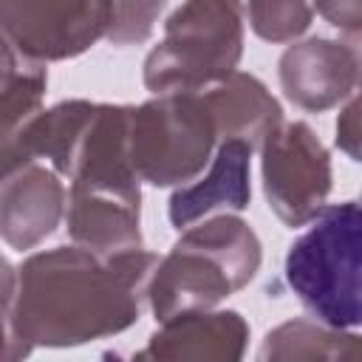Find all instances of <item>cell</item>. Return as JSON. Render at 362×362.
<instances>
[{
    "label": "cell",
    "mask_w": 362,
    "mask_h": 362,
    "mask_svg": "<svg viewBox=\"0 0 362 362\" xmlns=\"http://www.w3.org/2000/svg\"><path fill=\"white\" fill-rule=\"evenodd\" d=\"M337 144L351 161L359 158V99L356 93L348 96V105L342 107L337 119Z\"/></svg>",
    "instance_id": "cell-19"
},
{
    "label": "cell",
    "mask_w": 362,
    "mask_h": 362,
    "mask_svg": "<svg viewBox=\"0 0 362 362\" xmlns=\"http://www.w3.org/2000/svg\"><path fill=\"white\" fill-rule=\"evenodd\" d=\"M25 62H20V57H17V51L6 42V37L0 34V88L3 85H8L14 76H17V71L23 68Z\"/></svg>",
    "instance_id": "cell-20"
},
{
    "label": "cell",
    "mask_w": 362,
    "mask_h": 362,
    "mask_svg": "<svg viewBox=\"0 0 362 362\" xmlns=\"http://www.w3.org/2000/svg\"><path fill=\"white\" fill-rule=\"evenodd\" d=\"M359 337L345 334V328L325 325L320 320H291L274 328L260 359H359Z\"/></svg>",
    "instance_id": "cell-15"
},
{
    "label": "cell",
    "mask_w": 362,
    "mask_h": 362,
    "mask_svg": "<svg viewBox=\"0 0 362 362\" xmlns=\"http://www.w3.org/2000/svg\"><path fill=\"white\" fill-rule=\"evenodd\" d=\"M218 144L201 90H170L127 107V158L139 181L181 187L204 173Z\"/></svg>",
    "instance_id": "cell-5"
},
{
    "label": "cell",
    "mask_w": 362,
    "mask_h": 362,
    "mask_svg": "<svg viewBox=\"0 0 362 362\" xmlns=\"http://www.w3.org/2000/svg\"><path fill=\"white\" fill-rule=\"evenodd\" d=\"M249 325L238 311H184L161 322L139 359H240Z\"/></svg>",
    "instance_id": "cell-12"
},
{
    "label": "cell",
    "mask_w": 362,
    "mask_h": 362,
    "mask_svg": "<svg viewBox=\"0 0 362 362\" xmlns=\"http://www.w3.org/2000/svg\"><path fill=\"white\" fill-rule=\"evenodd\" d=\"M201 96L212 113L218 141L243 139L255 147L277 122H283L277 99L257 76L243 71H232L215 85L201 88Z\"/></svg>",
    "instance_id": "cell-13"
},
{
    "label": "cell",
    "mask_w": 362,
    "mask_h": 362,
    "mask_svg": "<svg viewBox=\"0 0 362 362\" xmlns=\"http://www.w3.org/2000/svg\"><path fill=\"white\" fill-rule=\"evenodd\" d=\"M164 3L167 0H116V17H113L107 40L116 45L147 40Z\"/></svg>",
    "instance_id": "cell-16"
},
{
    "label": "cell",
    "mask_w": 362,
    "mask_h": 362,
    "mask_svg": "<svg viewBox=\"0 0 362 362\" xmlns=\"http://www.w3.org/2000/svg\"><path fill=\"white\" fill-rule=\"evenodd\" d=\"M311 8L348 37H356L362 28V0H311Z\"/></svg>",
    "instance_id": "cell-18"
},
{
    "label": "cell",
    "mask_w": 362,
    "mask_h": 362,
    "mask_svg": "<svg viewBox=\"0 0 362 362\" xmlns=\"http://www.w3.org/2000/svg\"><path fill=\"white\" fill-rule=\"evenodd\" d=\"M359 204L322 206L286 255V283L325 325L356 328L359 303Z\"/></svg>",
    "instance_id": "cell-3"
},
{
    "label": "cell",
    "mask_w": 362,
    "mask_h": 362,
    "mask_svg": "<svg viewBox=\"0 0 362 362\" xmlns=\"http://www.w3.org/2000/svg\"><path fill=\"white\" fill-rule=\"evenodd\" d=\"M359 82V51L354 42L311 37L280 57V88L291 105L308 113L348 99Z\"/></svg>",
    "instance_id": "cell-8"
},
{
    "label": "cell",
    "mask_w": 362,
    "mask_h": 362,
    "mask_svg": "<svg viewBox=\"0 0 362 362\" xmlns=\"http://www.w3.org/2000/svg\"><path fill=\"white\" fill-rule=\"evenodd\" d=\"M263 189L286 226H305L331 192V156L305 122H277L260 141Z\"/></svg>",
    "instance_id": "cell-7"
},
{
    "label": "cell",
    "mask_w": 362,
    "mask_h": 362,
    "mask_svg": "<svg viewBox=\"0 0 362 362\" xmlns=\"http://www.w3.org/2000/svg\"><path fill=\"white\" fill-rule=\"evenodd\" d=\"M68 189L54 167L28 161L0 181V238L14 249H34L65 218Z\"/></svg>",
    "instance_id": "cell-10"
},
{
    "label": "cell",
    "mask_w": 362,
    "mask_h": 362,
    "mask_svg": "<svg viewBox=\"0 0 362 362\" xmlns=\"http://www.w3.org/2000/svg\"><path fill=\"white\" fill-rule=\"evenodd\" d=\"M209 161L204 175L175 187L170 198V223L175 229H187L212 212H240L249 206L252 144L243 139H223Z\"/></svg>",
    "instance_id": "cell-11"
},
{
    "label": "cell",
    "mask_w": 362,
    "mask_h": 362,
    "mask_svg": "<svg viewBox=\"0 0 362 362\" xmlns=\"http://www.w3.org/2000/svg\"><path fill=\"white\" fill-rule=\"evenodd\" d=\"M45 82L48 76L42 65L25 62L17 76L0 88V181L31 161L25 133L34 116L42 110Z\"/></svg>",
    "instance_id": "cell-14"
},
{
    "label": "cell",
    "mask_w": 362,
    "mask_h": 362,
    "mask_svg": "<svg viewBox=\"0 0 362 362\" xmlns=\"http://www.w3.org/2000/svg\"><path fill=\"white\" fill-rule=\"evenodd\" d=\"M141 192L139 187H88L71 184L65 223L76 246L96 255L141 249Z\"/></svg>",
    "instance_id": "cell-9"
},
{
    "label": "cell",
    "mask_w": 362,
    "mask_h": 362,
    "mask_svg": "<svg viewBox=\"0 0 362 362\" xmlns=\"http://www.w3.org/2000/svg\"><path fill=\"white\" fill-rule=\"evenodd\" d=\"M263 252L255 229L235 218L218 215L187 226L170 255L158 257L147 286V303L158 322L218 305L243 288L260 269Z\"/></svg>",
    "instance_id": "cell-2"
},
{
    "label": "cell",
    "mask_w": 362,
    "mask_h": 362,
    "mask_svg": "<svg viewBox=\"0 0 362 362\" xmlns=\"http://www.w3.org/2000/svg\"><path fill=\"white\" fill-rule=\"evenodd\" d=\"M156 263L144 249L96 255L85 246H57L31 255L17 269V337L28 348H65L130 328L147 303Z\"/></svg>",
    "instance_id": "cell-1"
},
{
    "label": "cell",
    "mask_w": 362,
    "mask_h": 362,
    "mask_svg": "<svg viewBox=\"0 0 362 362\" xmlns=\"http://www.w3.org/2000/svg\"><path fill=\"white\" fill-rule=\"evenodd\" d=\"M116 0H0V34L23 62L71 59L110 34Z\"/></svg>",
    "instance_id": "cell-6"
},
{
    "label": "cell",
    "mask_w": 362,
    "mask_h": 362,
    "mask_svg": "<svg viewBox=\"0 0 362 362\" xmlns=\"http://www.w3.org/2000/svg\"><path fill=\"white\" fill-rule=\"evenodd\" d=\"M14 288H17V272L11 263L0 255V359H20L31 348L17 337L14 322H11V303H14Z\"/></svg>",
    "instance_id": "cell-17"
},
{
    "label": "cell",
    "mask_w": 362,
    "mask_h": 362,
    "mask_svg": "<svg viewBox=\"0 0 362 362\" xmlns=\"http://www.w3.org/2000/svg\"><path fill=\"white\" fill-rule=\"evenodd\" d=\"M243 54L240 0H187L164 23L161 42L144 59L153 93L201 90L238 68Z\"/></svg>",
    "instance_id": "cell-4"
}]
</instances>
